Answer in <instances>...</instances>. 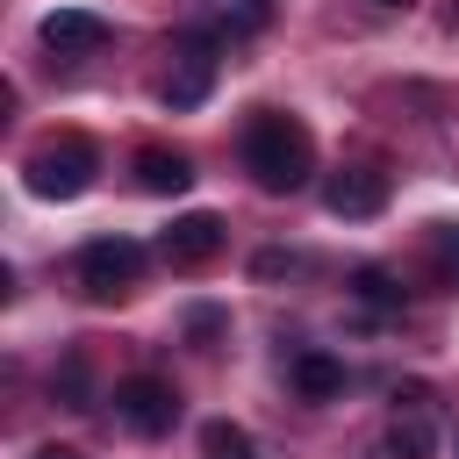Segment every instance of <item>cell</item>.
<instances>
[{
    "label": "cell",
    "instance_id": "19",
    "mask_svg": "<svg viewBox=\"0 0 459 459\" xmlns=\"http://www.w3.org/2000/svg\"><path fill=\"white\" fill-rule=\"evenodd\" d=\"M373 7H409V0H373Z\"/></svg>",
    "mask_w": 459,
    "mask_h": 459
},
{
    "label": "cell",
    "instance_id": "16",
    "mask_svg": "<svg viewBox=\"0 0 459 459\" xmlns=\"http://www.w3.org/2000/svg\"><path fill=\"white\" fill-rule=\"evenodd\" d=\"M351 287H359V301H380V308H394V301H402V294L387 287V273H373V265H366V273H351Z\"/></svg>",
    "mask_w": 459,
    "mask_h": 459
},
{
    "label": "cell",
    "instance_id": "13",
    "mask_svg": "<svg viewBox=\"0 0 459 459\" xmlns=\"http://www.w3.org/2000/svg\"><path fill=\"white\" fill-rule=\"evenodd\" d=\"M273 22V0H215V36H258Z\"/></svg>",
    "mask_w": 459,
    "mask_h": 459
},
{
    "label": "cell",
    "instance_id": "17",
    "mask_svg": "<svg viewBox=\"0 0 459 459\" xmlns=\"http://www.w3.org/2000/svg\"><path fill=\"white\" fill-rule=\"evenodd\" d=\"M251 273H258V280H280V273H287V251H258Z\"/></svg>",
    "mask_w": 459,
    "mask_h": 459
},
{
    "label": "cell",
    "instance_id": "6",
    "mask_svg": "<svg viewBox=\"0 0 459 459\" xmlns=\"http://www.w3.org/2000/svg\"><path fill=\"white\" fill-rule=\"evenodd\" d=\"M215 86V29H186L179 36V72L165 79V108H201Z\"/></svg>",
    "mask_w": 459,
    "mask_h": 459
},
{
    "label": "cell",
    "instance_id": "2",
    "mask_svg": "<svg viewBox=\"0 0 459 459\" xmlns=\"http://www.w3.org/2000/svg\"><path fill=\"white\" fill-rule=\"evenodd\" d=\"M29 194H43V201H79L86 186H93V172H100V158H93V143L86 136H57V143H43V151H29Z\"/></svg>",
    "mask_w": 459,
    "mask_h": 459
},
{
    "label": "cell",
    "instance_id": "8",
    "mask_svg": "<svg viewBox=\"0 0 459 459\" xmlns=\"http://www.w3.org/2000/svg\"><path fill=\"white\" fill-rule=\"evenodd\" d=\"M323 208H330V215H344V222H366V215H380V208H387V179H380V172H366V165H344V172H330V179H323Z\"/></svg>",
    "mask_w": 459,
    "mask_h": 459
},
{
    "label": "cell",
    "instance_id": "5",
    "mask_svg": "<svg viewBox=\"0 0 459 459\" xmlns=\"http://www.w3.org/2000/svg\"><path fill=\"white\" fill-rule=\"evenodd\" d=\"M108 14H93V7H57V14H43L36 22V43L50 50V57H93V50H108Z\"/></svg>",
    "mask_w": 459,
    "mask_h": 459
},
{
    "label": "cell",
    "instance_id": "14",
    "mask_svg": "<svg viewBox=\"0 0 459 459\" xmlns=\"http://www.w3.org/2000/svg\"><path fill=\"white\" fill-rule=\"evenodd\" d=\"M423 251H430L437 280H445V287H459V222H430V230H423Z\"/></svg>",
    "mask_w": 459,
    "mask_h": 459
},
{
    "label": "cell",
    "instance_id": "1",
    "mask_svg": "<svg viewBox=\"0 0 459 459\" xmlns=\"http://www.w3.org/2000/svg\"><path fill=\"white\" fill-rule=\"evenodd\" d=\"M244 172L265 194H301L316 179V136H308V122L280 115V108H258L244 122Z\"/></svg>",
    "mask_w": 459,
    "mask_h": 459
},
{
    "label": "cell",
    "instance_id": "11",
    "mask_svg": "<svg viewBox=\"0 0 459 459\" xmlns=\"http://www.w3.org/2000/svg\"><path fill=\"white\" fill-rule=\"evenodd\" d=\"M294 394L301 402H337L344 394V359H330V351H294Z\"/></svg>",
    "mask_w": 459,
    "mask_h": 459
},
{
    "label": "cell",
    "instance_id": "3",
    "mask_svg": "<svg viewBox=\"0 0 459 459\" xmlns=\"http://www.w3.org/2000/svg\"><path fill=\"white\" fill-rule=\"evenodd\" d=\"M108 402H115V423L129 437H165L179 423V387L165 373H129V380H115Z\"/></svg>",
    "mask_w": 459,
    "mask_h": 459
},
{
    "label": "cell",
    "instance_id": "15",
    "mask_svg": "<svg viewBox=\"0 0 459 459\" xmlns=\"http://www.w3.org/2000/svg\"><path fill=\"white\" fill-rule=\"evenodd\" d=\"M57 394H65V409H93V402H86V359H65V373H57Z\"/></svg>",
    "mask_w": 459,
    "mask_h": 459
},
{
    "label": "cell",
    "instance_id": "4",
    "mask_svg": "<svg viewBox=\"0 0 459 459\" xmlns=\"http://www.w3.org/2000/svg\"><path fill=\"white\" fill-rule=\"evenodd\" d=\"M72 273H79V287H86L93 301H115V294H129V287L143 280V244H129V237H93V244H79Z\"/></svg>",
    "mask_w": 459,
    "mask_h": 459
},
{
    "label": "cell",
    "instance_id": "9",
    "mask_svg": "<svg viewBox=\"0 0 459 459\" xmlns=\"http://www.w3.org/2000/svg\"><path fill=\"white\" fill-rule=\"evenodd\" d=\"M158 251H165V265H208L215 251H222V215H179L165 237H158Z\"/></svg>",
    "mask_w": 459,
    "mask_h": 459
},
{
    "label": "cell",
    "instance_id": "10",
    "mask_svg": "<svg viewBox=\"0 0 459 459\" xmlns=\"http://www.w3.org/2000/svg\"><path fill=\"white\" fill-rule=\"evenodd\" d=\"M136 186H143V194H186V186H194L186 151H165V143L136 151Z\"/></svg>",
    "mask_w": 459,
    "mask_h": 459
},
{
    "label": "cell",
    "instance_id": "12",
    "mask_svg": "<svg viewBox=\"0 0 459 459\" xmlns=\"http://www.w3.org/2000/svg\"><path fill=\"white\" fill-rule=\"evenodd\" d=\"M201 459H258V445H251L244 423L215 416V423H201Z\"/></svg>",
    "mask_w": 459,
    "mask_h": 459
},
{
    "label": "cell",
    "instance_id": "7",
    "mask_svg": "<svg viewBox=\"0 0 459 459\" xmlns=\"http://www.w3.org/2000/svg\"><path fill=\"white\" fill-rule=\"evenodd\" d=\"M387 459H437V423H430V394H423V387L394 394V423H387Z\"/></svg>",
    "mask_w": 459,
    "mask_h": 459
},
{
    "label": "cell",
    "instance_id": "20",
    "mask_svg": "<svg viewBox=\"0 0 459 459\" xmlns=\"http://www.w3.org/2000/svg\"><path fill=\"white\" fill-rule=\"evenodd\" d=\"M452 459H459V437H452Z\"/></svg>",
    "mask_w": 459,
    "mask_h": 459
},
{
    "label": "cell",
    "instance_id": "18",
    "mask_svg": "<svg viewBox=\"0 0 459 459\" xmlns=\"http://www.w3.org/2000/svg\"><path fill=\"white\" fill-rule=\"evenodd\" d=\"M29 459H86V452H72V445H36Z\"/></svg>",
    "mask_w": 459,
    "mask_h": 459
}]
</instances>
